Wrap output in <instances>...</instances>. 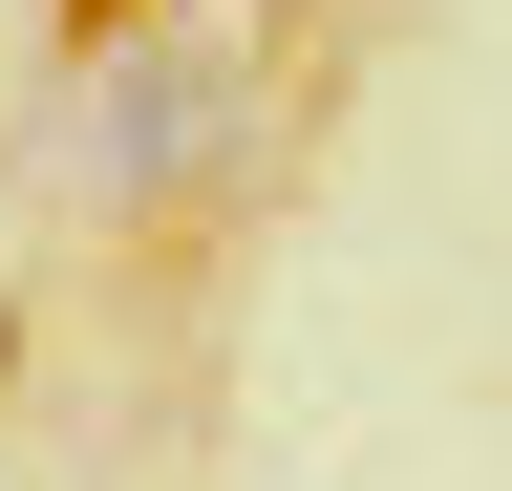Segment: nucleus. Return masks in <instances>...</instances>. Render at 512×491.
I'll use <instances>...</instances> for the list:
<instances>
[{
	"label": "nucleus",
	"instance_id": "obj_1",
	"mask_svg": "<svg viewBox=\"0 0 512 491\" xmlns=\"http://www.w3.org/2000/svg\"><path fill=\"white\" fill-rule=\"evenodd\" d=\"M0 363H22V299H0Z\"/></svg>",
	"mask_w": 512,
	"mask_h": 491
}]
</instances>
